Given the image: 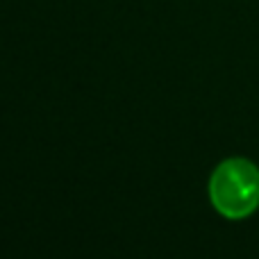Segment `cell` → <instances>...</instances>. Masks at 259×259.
I'll return each mask as SVG.
<instances>
[{
  "label": "cell",
  "mask_w": 259,
  "mask_h": 259,
  "mask_svg": "<svg viewBox=\"0 0 259 259\" xmlns=\"http://www.w3.org/2000/svg\"><path fill=\"white\" fill-rule=\"evenodd\" d=\"M211 205L228 219H246L259 207V168L234 157L216 166L209 180Z\"/></svg>",
  "instance_id": "1"
}]
</instances>
